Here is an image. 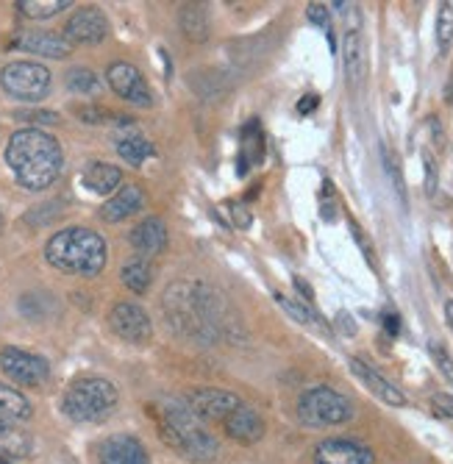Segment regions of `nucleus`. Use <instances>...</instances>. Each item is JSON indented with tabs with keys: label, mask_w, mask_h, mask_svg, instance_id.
<instances>
[{
	"label": "nucleus",
	"mask_w": 453,
	"mask_h": 464,
	"mask_svg": "<svg viewBox=\"0 0 453 464\" xmlns=\"http://www.w3.org/2000/svg\"><path fill=\"white\" fill-rule=\"evenodd\" d=\"M164 312L168 320L184 334L195 340L212 343L215 336L226 334L228 312L223 298L206 284H187L178 281L164 292Z\"/></svg>",
	"instance_id": "nucleus-1"
},
{
	"label": "nucleus",
	"mask_w": 453,
	"mask_h": 464,
	"mask_svg": "<svg viewBox=\"0 0 453 464\" xmlns=\"http://www.w3.org/2000/svg\"><path fill=\"white\" fill-rule=\"evenodd\" d=\"M6 164L23 189L39 192L56 184L64 167V153L59 140L43 129H20L6 142Z\"/></svg>",
	"instance_id": "nucleus-2"
},
{
	"label": "nucleus",
	"mask_w": 453,
	"mask_h": 464,
	"mask_svg": "<svg viewBox=\"0 0 453 464\" xmlns=\"http://www.w3.org/2000/svg\"><path fill=\"white\" fill-rule=\"evenodd\" d=\"M45 259L51 267H56L59 273L67 276H98L106 267V242L98 231L92 228H62L56 231L48 245H45Z\"/></svg>",
	"instance_id": "nucleus-3"
},
{
	"label": "nucleus",
	"mask_w": 453,
	"mask_h": 464,
	"mask_svg": "<svg viewBox=\"0 0 453 464\" xmlns=\"http://www.w3.org/2000/svg\"><path fill=\"white\" fill-rule=\"evenodd\" d=\"M161 437L195 461H212L217 456V440L200 426V420L189 411L187 403H164L161 406Z\"/></svg>",
	"instance_id": "nucleus-4"
},
{
	"label": "nucleus",
	"mask_w": 453,
	"mask_h": 464,
	"mask_svg": "<svg viewBox=\"0 0 453 464\" xmlns=\"http://www.w3.org/2000/svg\"><path fill=\"white\" fill-rule=\"evenodd\" d=\"M117 406V390L106 378H78L64 392L62 409L75 423H101Z\"/></svg>",
	"instance_id": "nucleus-5"
},
{
	"label": "nucleus",
	"mask_w": 453,
	"mask_h": 464,
	"mask_svg": "<svg viewBox=\"0 0 453 464\" xmlns=\"http://www.w3.org/2000/svg\"><path fill=\"white\" fill-rule=\"evenodd\" d=\"M298 417L309 429H328V426L348 423L353 417V406L342 392H337L332 387H314L301 395Z\"/></svg>",
	"instance_id": "nucleus-6"
},
{
	"label": "nucleus",
	"mask_w": 453,
	"mask_h": 464,
	"mask_svg": "<svg viewBox=\"0 0 453 464\" xmlns=\"http://www.w3.org/2000/svg\"><path fill=\"white\" fill-rule=\"evenodd\" d=\"M0 87L14 101L36 103L51 92V70L39 62H12L0 70Z\"/></svg>",
	"instance_id": "nucleus-7"
},
{
	"label": "nucleus",
	"mask_w": 453,
	"mask_h": 464,
	"mask_svg": "<svg viewBox=\"0 0 453 464\" xmlns=\"http://www.w3.org/2000/svg\"><path fill=\"white\" fill-rule=\"evenodd\" d=\"M0 370L9 378V382L20 384V387H39L48 382L51 367L43 356L20 351V348H0Z\"/></svg>",
	"instance_id": "nucleus-8"
},
{
	"label": "nucleus",
	"mask_w": 453,
	"mask_h": 464,
	"mask_svg": "<svg viewBox=\"0 0 453 464\" xmlns=\"http://www.w3.org/2000/svg\"><path fill=\"white\" fill-rule=\"evenodd\" d=\"M109 325L111 331L120 336V340H126V343H148L150 340V334H153V323L148 317V312L137 304H129V301H122L117 304L111 312H109Z\"/></svg>",
	"instance_id": "nucleus-9"
},
{
	"label": "nucleus",
	"mask_w": 453,
	"mask_h": 464,
	"mask_svg": "<svg viewBox=\"0 0 453 464\" xmlns=\"http://www.w3.org/2000/svg\"><path fill=\"white\" fill-rule=\"evenodd\" d=\"M242 401L234 392L215 390V387H203L192 390L187 395V406L198 420H209V423H226V417L239 406Z\"/></svg>",
	"instance_id": "nucleus-10"
},
{
	"label": "nucleus",
	"mask_w": 453,
	"mask_h": 464,
	"mask_svg": "<svg viewBox=\"0 0 453 464\" xmlns=\"http://www.w3.org/2000/svg\"><path fill=\"white\" fill-rule=\"evenodd\" d=\"M106 81L109 87L134 106H150L153 103V95H150V87L145 75L134 67V64H126V62H114L106 72Z\"/></svg>",
	"instance_id": "nucleus-11"
},
{
	"label": "nucleus",
	"mask_w": 453,
	"mask_h": 464,
	"mask_svg": "<svg viewBox=\"0 0 453 464\" xmlns=\"http://www.w3.org/2000/svg\"><path fill=\"white\" fill-rule=\"evenodd\" d=\"M106 34H109V23L103 12L95 6L78 9L64 25V39L70 45H98V42L106 39Z\"/></svg>",
	"instance_id": "nucleus-12"
},
{
	"label": "nucleus",
	"mask_w": 453,
	"mask_h": 464,
	"mask_svg": "<svg viewBox=\"0 0 453 464\" xmlns=\"http://www.w3.org/2000/svg\"><path fill=\"white\" fill-rule=\"evenodd\" d=\"M312 464H376V459L353 440H325L314 448Z\"/></svg>",
	"instance_id": "nucleus-13"
},
{
	"label": "nucleus",
	"mask_w": 453,
	"mask_h": 464,
	"mask_svg": "<svg viewBox=\"0 0 453 464\" xmlns=\"http://www.w3.org/2000/svg\"><path fill=\"white\" fill-rule=\"evenodd\" d=\"M226 431L231 440L242 442V445H256L265 437V420L262 414L248 406V403H239L228 417H226Z\"/></svg>",
	"instance_id": "nucleus-14"
},
{
	"label": "nucleus",
	"mask_w": 453,
	"mask_h": 464,
	"mask_svg": "<svg viewBox=\"0 0 453 464\" xmlns=\"http://www.w3.org/2000/svg\"><path fill=\"white\" fill-rule=\"evenodd\" d=\"M101 464H150V459L137 437L117 434L101 445Z\"/></svg>",
	"instance_id": "nucleus-15"
},
{
	"label": "nucleus",
	"mask_w": 453,
	"mask_h": 464,
	"mask_svg": "<svg viewBox=\"0 0 453 464\" xmlns=\"http://www.w3.org/2000/svg\"><path fill=\"white\" fill-rule=\"evenodd\" d=\"M14 45L34 56H48V59L70 56V42L62 34H51V31H25L14 39Z\"/></svg>",
	"instance_id": "nucleus-16"
},
{
	"label": "nucleus",
	"mask_w": 453,
	"mask_h": 464,
	"mask_svg": "<svg viewBox=\"0 0 453 464\" xmlns=\"http://www.w3.org/2000/svg\"><path fill=\"white\" fill-rule=\"evenodd\" d=\"M351 372L359 378V382L373 392L379 401H384L387 406H406V395L395 387V384H390L387 378L381 375V372H376L370 364H364L361 359H351Z\"/></svg>",
	"instance_id": "nucleus-17"
},
{
	"label": "nucleus",
	"mask_w": 453,
	"mask_h": 464,
	"mask_svg": "<svg viewBox=\"0 0 453 464\" xmlns=\"http://www.w3.org/2000/svg\"><path fill=\"white\" fill-rule=\"evenodd\" d=\"M145 206V195L137 184H126V187H120L101 208V218L106 223H120V220H126L131 215H137L140 208Z\"/></svg>",
	"instance_id": "nucleus-18"
},
{
	"label": "nucleus",
	"mask_w": 453,
	"mask_h": 464,
	"mask_svg": "<svg viewBox=\"0 0 453 464\" xmlns=\"http://www.w3.org/2000/svg\"><path fill=\"white\" fill-rule=\"evenodd\" d=\"M31 448H34V440L20 426V420H14V417L0 411V456L23 459V456L31 453Z\"/></svg>",
	"instance_id": "nucleus-19"
},
{
	"label": "nucleus",
	"mask_w": 453,
	"mask_h": 464,
	"mask_svg": "<svg viewBox=\"0 0 453 464\" xmlns=\"http://www.w3.org/2000/svg\"><path fill=\"white\" fill-rule=\"evenodd\" d=\"M131 245H134V250L142 253V256H159V253L168 247V228H164V220H159V218L142 220L131 231Z\"/></svg>",
	"instance_id": "nucleus-20"
},
{
	"label": "nucleus",
	"mask_w": 453,
	"mask_h": 464,
	"mask_svg": "<svg viewBox=\"0 0 453 464\" xmlns=\"http://www.w3.org/2000/svg\"><path fill=\"white\" fill-rule=\"evenodd\" d=\"M342 62H345V78L351 87H361L367 78V51H364V39L359 31H351L345 36Z\"/></svg>",
	"instance_id": "nucleus-21"
},
{
	"label": "nucleus",
	"mask_w": 453,
	"mask_h": 464,
	"mask_svg": "<svg viewBox=\"0 0 453 464\" xmlns=\"http://www.w3.org/2000/svg\"><path fill=\"white\" fill-rule=\"evenodd\" d=\"M81 181H84V187L95 195H111L122 187V173L117 170V167L111 164H103V161H92L87 164L84 176H81Z\"/></svg>",
	"instance_id": "nucleus-22"
},
{
	"label": "nucleus",
	"mask_w": 453,
	"mask_h": 464,
	"mask_svg": "<svg viewBox=\"0 0 453 464\" xmlns=\"http://www.w3.org/2000/svg\"><path fill=\"white\" fill-rule=\"evenodd\" d=\"M178 23H181V31L192 42H203L206 36H209V12H206L203 4H184Z\"/></svg>",
	"instance_id": "nucleus-23"
},
{
	"label": "nucleus",
	"mask_w": 453,
	"mask_h": 464,
	"mask_svg": "<svg viewBox=\"0 0 453 464\" xmlns=\"http://www.w3.org/2000/svg\"><path fill=\"white\" fill-rule=\"evenodd\" d=\"M120 278H122V284H126L131 292L142 295V292H148L150 284H153V267H150V262H145L142 256H137V259H131V262L122 265Z\"/></svg>",
	"instance_id": "nucleus-24"
},
{
	"label": "nucleus",
	"mask_w": 453,
	"mask_h": 464,
	"mask_svg": "<svg viewBox=\"0 0 453 464\" xmlns=\"http://www.w3.org/2000/svg\"><path fill=\"white\" fill-rule=\"evenodd\" d=\"M262 159V134H259V125L248 122L242 131V156H239V176L248 173V167L256 164Z\"/></svg>",
	"instance_id": "nucleus-25"
},
{
	"label": "nucleus",
	"mask_w": 453,
	"mask_h": 464,
	"mask_svg": "<svg viewBox=\"0 0 453 464\" xmlns=\"http://www.w3.org/2000/svg\"><path fill=\"white\" fill-rule=\"evenodd\" d=\"M67 6H72L70 0H20V4H17L20 14L31 17V20H48V17H56V14L64 12Z\"/></svg>",
	"instance_id": "nucleus-26"
},
{
	"label": "nucleus",
	"mask_w": 453,
	"mask_h": 464,
	"mask_svg": "<svg viewBox=\"0 0 453 464\" xmlns=\"http://www.w3.org/2000/svg\"><path fill=\"white\" fill-rule=\"evenodd\" d=\"M0 411L4 414H9V417H14V420H28L31 417V403H28V398L23 395V392H17V390H12V387H6V384H0Z\"/></svg>",
	"instance_id": "nucleus-27"
},
{
	"label": "nucleus",
	"mask_w": 453,
	"mask_h": 464,
	"mask_svg": "<svg viewBox=\"0 0 453 464\" xmlns=\"http://www.w3.org/2000/svg\"><path fill=\"white\" fill-rule=\"evenodd\" d=\"M67 90L75 95H98L101 92V78L90 67H72L67 72Z\"/></svg>",
	"instance_id": "nucleus-28"
},
{
	"label": "nucleus",
	"mask_w": 453,
	"mask_h": 464,
	"mask_svg": "<svg viewBox=\"0 0 453 464\" xmlns=\"http://www.w3.org/2000/svg\"><path fill=\"white\" fill-rule=\"evenodd\" d=\"M117 153H120L122 161H129V164L140 167V164L153 153V145H150L145 137H122V140L117 142Z\"/></svg>",
	"instance_id": "nucleus-29"
},
{
	"label": "nucleus",
	"mask_w": 453,
	"mask_h": 464,
	"mask_svg": "<svg viewBox=\"0 0 453 464\" xmlns=\"http://www.w3.org/2000/svg\"><path fill=\"white\" fill-rule=\"evenodd\" d=\"M453 42V0H445L439 4V12H437V48L439 53H448Z\"/></svg>",
	"instance_id": "nucleus-30"
},
{
	"label": "nucleus",
	"mask_w": 453,
	"mask_h": 464,
	"mask_svg": "<svg viewBox=\"0 0 453 464\" xmlns=\"http://www.w3.org/2000/svg\"><path fill=\"white\" fill-rule=\"evenodd\" d=\"M275 304L290 314L295 323H301V325H317V314L312 312V309H306L304 304H298V301H290L286 295H281V292H275Z\"/></svg>",
	"instance_id": "nucleus-31"
},
{
	"label": "nucleus",
	"mask_w": 453,
	"mask_h": 464,
	"mask_svg": "<svg viewBox=\"0 0 453 464\" xmlns=\"http://www.w3.org/2000/svg\"><path fill=\"white\" fill-rule=\"evenodd\" d=\"M384 167H387V176L392 179V184H395V192L400 195V200L406 203V184H403V173H400V167H398V159H395V153H390L387 148H384Z\"/></svg>",
	"instance_id": "nucleus-32"
},
{
	"label": "nucleus",
	"mask_w": 453,
	"mask_h": 464,
	"mask_svg": "<svg viewBox=\"0 0 453 464\" xmlns=\"http://www.w3.org/2000/svg\"><path fill=\"white\" fill-rule=\"evenodd\" d=\"M431 356H434L437 367L442 370V375L453 384V359H450V353H448L439 343H431Z\"/></svg>",
	"instance_id": "nucleus-33"
},
{
	"label": "nucleus",
	"mask_w": 453,
	"mask_h": 464,
	"mask_svg": "<svg viewBox=\"0 0 453 464\" xmlns=\"http://www.w3.org/2000/svg\"><path fill=\"white\" fill-rule=\"evenodd\" d=\"M306 17H309V23H314L323 31H328V25H332V14H328V9L323 4H309Z\"/></svg>",
	"instance_id": "nucleus-34"
},
{
	"label": "nucleus",
	"mask_w": 453,
	"mask_h": 464,
	"mask_svg": "<svg viewBox=\"0 0 453 464\" xmlns=\"http://www.w3.org/2000/svg\"><path fill=\"white\" fill-rule=\"evenodd\" d=\"M423 167H426V192L434 195L437 192V161H434L431 150H423Z\"/></svg>",
	"instance_id": "nucleus-35"
},
{
	"label": "nucleus",
	"mask_w": 453,
	"mask_h": 464,
	"mask_svg": "<svg viewBox=\"0 0 453 464\" xmlns=\"http://www.w3.org/2000/svg\"><path fill=\"white\" fill-rule=\"evenodd\" d=\"M317 103H320L317 95H304V98L298 101V111H301V114H312V111L317 109Z\"/></svg>",
	"instance_id": "nucleus-36"
},
{
	"label": "nucleus",
	"mask_w": 453,
	"mask_h": 464,
	"mask_svg": "<svg viewBox=\"0 0 453 464\" xmlns=\"http://www.w3.org/2000/svg\"><path fill=\"white\" fill-rule=\"evenodd\" d=\"M295 289L301 292V298H304L306 304H314V292H312V286H309L304 278H295Z\"/></svg>",
	"instance_id": "nucleus-37"
},
{
	"label": "nucleus",
	"mask_w": 453,
	"mask_h": 464,
	"mask_svg": "<svg viewBox=\"0 0 453 464\" xmlns=\"http://www.w3.org/2000/svg\"><path fill=\"white\" fill-rule=\"evenodd\" d=\"M231 208H234V220L239 223V228H248L251 226V215L242 212V206H231Z\"/></svg>",
	"instance_id": "nucleus-38"
},
{
	"label": "nucleus",
	"mask_w": 453,
	"mask_h": 464,
	"mask_svg": "<svg viewBox=\"0 0 453 464\" xmlns=\"http://www.w3.org/2000/svg\"><path fill=\"white\" fill-rule=\"evenodd\" d=\"M337 323H340V328H342L345 334H356V323L351 320V314H348V312H340Z\"/></svg>",
	"instance_id": "nucleus-39"
},
{
	"label": "nucleus",
	"mask_w": 453,
	"mask_h": 464,
	"mask_svg": "<svg viewBox=\"0 0 453 464\" xmlns=\"http://www.w3.org/2000/svg\"><path fill=\"white\" fill-rule=\"evenodd\" d=\"M384 328H387V334H390V336H398V331H400V320H398V314H387V317H384Z\"/></svg>",
	"instance_id": "nucleus-40"
},
{
	"label": "nucleus",
	"mask_w": 453,
	"mask_h": 464,
	"mask_svg": "<svg viewBox=\"0 0 453 464\" xmlns=\"http://www.w3.org/2000/svg\"><path fill=\"white\" fill-rule=\"evenodd\" d=\"M445 317H448V323H450V328H453V301L445 304Z\"/></svg>",
	"instance_id": "nucleus-41"
},
{
	"label": "nucleus",
	"mask_w": 453,
	"mask_h": 464,
	"mask_svg": "<svg viewBox=\"0 0 453 464\" xmlns=\"http://www.w3.org/2000/svg\"><path fill=\"white\" fill-rule=\"evenodd\" d=\"M0 464H14V459H9V456H0Z\"/></svg>",
	"instance_id": "nucleus-42"
},
{
	"label": "nucleus",
	"mask_w": 453,
	"mask_h": 464,
	"mask_svg": "<svg viewBox=\"0 0 453 464\" xmlns=\"http://www.w3.org/2000/svg\"><path fill=\"white\" fill-rule=\"evenodd\" d=\"M448 101L453 103V83H450V87H448Z\"/></svg>",
	"instance_id": "nucleus-43"
},
{
	"label": "nucleus",
	"mask_w": 453,
	"mask_h": 464,
	"mask_svg": "<svg viewBox=\"0 0 453 464\" xmlns=\"http://www.w3.org/2000/svg\"><path fill=\"white\" fill-rule=\"evenodd\" d=\"M0 231H4V212H0Z\"/></svg>",
	"instance_id": "nucleus-44"
}]
</instances>
